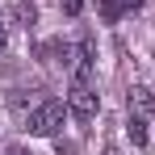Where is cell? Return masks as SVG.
Returning <instances> with one entry per match:
<instances>
[{"mask_svg":"<svg viewBox=\"0 0 155 155\" xmlns=\"http://www.w3.org/2000/svg\"><path fill=\"white\" fill-rule=\"evenodd\" d=\"M59 4H63V13H67V17H76L80 8H84V0H59Z\"/></svg>","mask_w":155,"mask_h":155,"instance_id":"52a82bcc","label":"cell"},{"mask_svg":"<svg viewBox=\"0 0 155 155\" xmlns=\"http://www.w3.org/2000/svg\"><path fill=\"white\" fill-rule=\"evenodd\" d=\"M67 113H71V109H67V105L63 101H42L38 105V109H34V113H29V134H38V138H54V134H59V130H63V117H67Z\"/></svg>","mask_w":155,"mask_h":155,"instance_id":"6da1fadb","label":"cell"},{"mask_svg":"<svg viewBox=\"0 0 155 155\" xmlns=\"http://www.w3.org/2000/svg\"><path fill=\"white\" fill-rule=\"evenodd\" d=\"M8 155H21V151H8Z\"/></svg>","mask_w":155,"mask_h":155,"instance_id":"8fae6325","label":"cell"},{"mask_svg":"<svg viewBox=\"0 0 155 155\" xmlns=\"http://www.w3.org/2000/svg\"><path fill=\"white\" fill-rule=\"evenodd\" d=\"M126 130H130V143H134V147H147V117H143V113H130Z\"/></svg>","mask_w":155,"mask_h":155,"instance_id":"277c9868","label":"cell"},{"mask_svg":"<svg viewBox=\"0 0 155 155\" xmlns=\"http://www.w3.org/2000/svg\"><path fill=\"white\" fill-rule=\"evenodd\" d=\"M138 4H143V0H126V8H138Z\"/></svg>","mask_w":155,"mask_h":155,"instance_id":"9c48e42d","label":"cell"},{"mask_svg":"<svg viewBox=\"0 0 155 155\" xmlns=\"http://www.w3.org/2000/svg\"><path fill=\"white\" fill-rule=\"evenodd\" d=\"M92 63H97V46H92V38H84V42L76 46V80H84V84H88Z\"/></svg>","mask_w":155,"mask_h":155,"instance_id":"3957f363","label":"cell"},{"mask_svg":"<svg viewBox=\"0 0 155 155\" xmlns=\"http://www.w3.org/2000/svg\"><path fill=\"white\" fill-rule=\"evenodd\" d=\"M122 8H126V0H101V13H105V21H117V17H122Z\"/></svg>","mask_w":155,"mask_h":155,"instance_id":"8992f818","label":"cell"},{"mask_svg":"<svg viewBox=\"0 0 155 155\" xmlns=\"http://www.w3.org/2000/svg\"><path fill=\"white\" fill-rule=\"evenodd\" d=\"M4 46H8V29L0 25V51H4Z\"/></svg>","mask_w":155,"mask_h":155,"instance_id":"ba28073f","label":"cell"},{"mask_svg":"<svg viewBox=\"0 0 155 155\" xmlns=\"http://www.w3.org/2000/svg\"><path fill=\"white\" fill-rule=\"evenodd\" d=\"M130 105H134L138 113H155V97L147 88H130Z\"/></svg>","mask_w":155,"mask_h":155,"instance_id":"5b68a950","label":"cell"},{"mask_svg":"<svg viewBox=\"0 0 155 155\" xmlns=\"http://www.w3.org/2000/svg\"><path fill=\"white\" fill-rule=\"evenodd\" d=\"M105 155H122V151H117V147H105Z\"/></svg>","mask_w":155,"mask_h":155,"instance_id":"30bf717a","label":"cell"},{"mask_svg":"<svg viewBox=\"0 0 155 155\" xmlns=\"http://www.w3.org/2000/svg\"><path fill=\"white\" fill-rule=\"evenodd\" d=\"M67 109L76 113L80 122H92V117H97V109H101L97 88H92V84H84V80H76V84H71V92H67Z\"/></svg>","mask_w":155,"mask_h":155,"instance_id":"7a4b0ae2","label":"cell"}]
</instances>
